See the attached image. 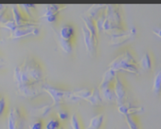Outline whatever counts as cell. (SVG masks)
<instances>
[{"label":"cell","instance_id":"6da1fadb","mask_svg":"<svg viewBox=\"0 0 161 129\" xmlns=\"http://www.w3.org/2000/svg\"><path fill=\"white\" fill-rule=\"evenodd\" d=\"M14 77L16 86L44 83L45 73L40 63L31 56L26 57L21 65L14 70Z\"/></svg>","mask_w":161,"mask_h":129},{"label":"cell","instance_id":"7a4b0ae2","mask_svg":"<svg viewBox=\"0 0 161 129\" xmlns=\"http://www.w3.org/2000/svg\"><path fill=\"white\" fill-rule=\"evenodd\" d=\"M109 68L115 70L116 72L125 71L136 75H139L140 73L136 58L134 57L132 53L128 50L124 51L122 54L115 57L109 63Z\"/></svg>","mask_w":161,"mask_h":129},{"label":"cell","instance_id":"3957f363","mask_svg":"<svg viewBox=\"0 0 161 129\" xmlns=\"http://www.w3.org/2000/svg\"><path fill=\"white\" fill-rule=\"evenodd\" d=\"M105 20L103 26V30L106 33L115 30L123 29L122 17L119 12V9L115 5H107L104 11Z\"/></svg>","mask_w":161,"mask_h":129},{"label":"cell","instance_id":"277c9868","mask_svg":"<svg viewBox=\"0 0 161 129\" xmlns=\"http://www.w3.org/2000/svg\"><path fill=\"white\" fill-rule=\"evenodd\" d=\"M42 87H43L44 92L48 93V95L51 97L52 102H53L52 104H53L54 107H58L63 102L64 99H68L69 98L70 91L56 88V87L50 85L47 82H44Z\"/></svg>","mask_w":161,"mask_h":129},{"label":"cell","instance_id":"5b68a950","mask_svg":"<svg viewBox=\"0 0 161 129\" xmlns=\"http://www.w3.org/2000/svg\"><path fill=\"white\" fill-rule=\"evenodd\" d=\"M7 126L8 129H24L25 118L21 110L17 107H14L9 110L7 115Z\"/></svg>","mask_w":161,"mask_h":129},{"label":"cell","instance_id":"8992f818","mask_svg":"<svg viewBox=\"0 0 161 129\" xmlns=\"http://www.w3.org/2000/svg\"><path fill=\"white\" fill-rule=\"evenodd\" d=\"M136 33V28L132 27L130 30H125V29L115 30V31H111L107 34H109L111 36L110 44L114 45V46H119V45H121V44L129 42L131 39H133L135 37Z\"/></svg>","mask_w":161,"mask_h":129},{"label":"cell","instance_id":"52a82bcc","mask_svg":"<svg viewBox=\"0 0 161 129\" xmlns=\"http://www.w3.org/2000/svg\"><path fill=\"white\" fill-rule=\"evenodd\" d=\"M43 83H37V84H28V85H22L17 87V92L19 95L25 98H35L41 94H43L45 92L42 87Z\"/></svg>","mask_w":161,"mask_h":129},{"label":"cell","instance_id":"ba28073f","mask_svg":"<svg viewBox=\"0 0 161 129\" xmlns=\"http://www.w3.org/2000/svg\"><path fill=\"white\" fill-rule=\"evenodd\" d=\"M39 27L36 25H24V26H17L11 33L10 38L11 39H20L23 37L34 35H39Z\"/></svg>","mask_w":161,"mask_h":129},{"label":"cell","instance_id":"9c48e42d","mask_svg":"<svg viewBox=\"0 0 161 129\" xmlns=\"http://www.w3.org/2000/svg\"><path fill=\"white\" fill-rule=\"evenodd\" d=\"M113 89L116 96V103L118 106H120L125 103L126 100V88L123 84L122 80L119 77V75L116 76L114 83H113Z\"/></svg>","mask_w":161,"mask_h":129},{"label":"cell","instance_id":"30bf717a","mask_svg":"<svg viewBox=\"0 0 161 129\" xmlns=\"http://www.w3.org/2000/svg\"><path fill=\"white\" fill-rule=\"evenodd\" d=\"M82 32H83V36H84V42H85V45L86 48L87 53L90 55L91 57L96 56L97 53V46H98V41H96L92 35L89 33V31L86 29V27L84 26L82 27Z\"/></svg>","mask_w":161,"mask_h":129},{"label":"cell","instance_id":"8fae6325","mask_svg":"<svg viewBox=\"0 0 161 129\" xmlns=\"http://www.w3.org/2000/svg\"><path fill=\"white\" fill-rule=\"evenodd\" d=\"M12 18L14 21L16 27L17 26H24V25H37L34 21L28 19L20 11L18 5L12 6Z\"/></svg>","mask_w":161,"mask_h":129},{"label":"cell","instance_id":"7c38bea8","mask_svg":"<svg viewBox=\"0 0 161 129\" xmlns=\"http://www.w3.org/2000/svg\"><path fill=\"white\" fill-rule=\"evenodd\" d=\"M55 107L53 104H48V105H44L41 107H34L31 110V114L33 118H47L52 111V109Z\"/></svg>","mask_w":161,"mask_h":129},{"label":"cell","instance_id":"4fadbf2b","mask_svg":"<svg viewBox=\"0 0 161 129\" xmlns=\"http://www.w3.org/2000/svg\"><path fill=\"white\" fill-rule=\"evenodd\" d=\"M119 112L122 115H132L136 114V113H142L144 111V107H137V106H134L132 104L129 103H124L120 106L118 107Z\"/></svg>","mask_w":161,"mask_h":129},{"label":"cell","instance_id":"5bb4252c","mask_svg":"<svg viewBox=\"0 0 161 129\" xmlns=\"http://www.w3.org/2000/svg\"><path fill=\"white\" fill-rule=\"evenodd\" d=\"M99 90H100V93H101V96H102V99H103V102L104 101L108 102V103L116 102V96H115L113 85H108V86L101 87V88H99Z\"/></svg>","mask_w":161,"mask_h":129},{"label":"cell","instance_id":"9a60e30c","mask_svg":"<svg viewBox=\"0 0 161 129\" xmlns=\"http://www.w3.org/2000/svg\"><path fill=\"white\" fill-rule=\"evenodd\" d=\"M80 18L85 23V27H86V29L89 31V33L92 35V37L98 41V31L96 28V25H95V21L93 19H91L90 17H88L86 14L85 15H80Z\"/></svg>","mask_w":161,"mask_h":129},{"label":"cell","instance_id":"2e32d148","mask_svg":"<svg viewBox=\"0 0 161 129\" xmlns=\"http://www.w3.org/2000/svg\"><path fill=\"white\" fill-rule=\"evenodd\" d=\"M74 34H75V29H74L73 26L70 24H64L60 28V37L59 38L65 40V41L72 42Z\"/></svg>","mask_w":161,"mask_h":129},{"label":"cell","instance_id":"e0dca14e","mask_svg":"<svg viewBox=\"0 0 161 129\" xmlns=\"http://www.w3.org/2000/svg\"><path fill=\"white\" fill-rule=\"evenodd\" d=\"M66 7L65 6H62L59 4H49L47 5L44 9V12L42 17H47V16H51V15H59V13L64 10Z\"/></svg>","mask_w":161,"mask_h":129},{"label":"cell","instance_id":"ac0fdd59","mask_svg":"<svg viewBox=\"0 0 161 129\" xmlns=\"http://www.w3.org/2000/svg\"><path fill=\"white\" fill-rule=\"evenodd\" d=\"M117 75H118V72H116L113 69H110L109 68L108 70H106L104 72V74H103V77L102 82L100 83L99 88L104 87V86H108V85H113L114 80H115V77H116Z\"/></svg>","mask_w":161,"mask_h":129},{"label":"cell","instance_id":"d6986e66","mask_svg":"<svg viewBox=\"0 0 161 129\" xmlns=\"http://www.w3.org/2000/svg\"><path fill=\"white\" fill-rule=\"evenodd\" d=\"M89 104H91L94 107H99V106H103V101L102 99L101 93H100V90L99 88H94L92 89L91 94L90 96L87 98L86 100Z\"/></svg>","mask_w":161,"mask_h":129},{"label":"cell","instance_id":"ffe728a7","mask_svg":"<svg viewBox=\"0 0 161 129\" xmlns=\"http://www.w3.org/2000/svg\"><path fill=\"white\" fill-rule=\"evenodd\" d=\"M105 5H94L88 9V11L86 12V15L95 21L105 11Z\"/></svg>","mask_w":161,"mask_h":129},{"label":"cell","instance_id":"44dd1931","mask_svg":"<svg viewBox=\"0 0 161 129\" xmlns=\"http://www.w3.org/2000/svg\"><path fill=\"white\" fill-rule=\"evenodd\" d=\"M104 121V115L103 113L97 114L90 119L89 124L86 129H101Z\"/></svg>","mask_w":161,"mask_h":129},{"label":"cell","instance_id":"7402d4cb","mask_svg":"<svg viewBox=\"0 0 161 129\" xmlns=\"http://www.w3.org/2000/svg\"><path fill=\"white\" fill-rule=\"evenodd\" d=\"M139 65L141 69L145 72H149L153 69V60L149 52H145L140 59Z\"/></svg>","mask_w":161,"mask_h":129},{"label":"cell","instance_id":"603a6c76","mask_svg":"<svg viewBox=\"0 0 161 129\" xmlns=\"http://www.w3.org/2000/svg\"><path fill=\"white\" fill-rule=\"evenodd\" d=\"M20 11L22 13L30 20L33 21V16H34V11L36 9V5L34 4H20L18 5Z\"/></svg>","mask_w":161,"mask_h":129},{"label":"cell","instance_id":"cb8c5ba5","mask_svg":"<svg viewBox=\"0 0 161 129\" xmlns=\"http://www.w3.org/2000/svg\"><path fill=\"white\" fill-rule=\"evenodd\" d=\"M153 92L154 94L161 93V69L156 73V76L154 77L153 84Z\"/></svg>","mask_w":161,"mask_h":129},{"label":"cell","instance_id":"d4e9b609","mask_svg":"<svg viewBox=\"0 0 161 129\" xmlns=\"http://www.w3.org/2000/svg\"><path fill=\"white\" fill-rule=\"evenodd\" d=\"M70 126L72 129H83L82 122L77 112H73L70 116Z\"/></svg>","mask_w":161,"mask_h":129},{"label":"cell","instance_id":"484cf974","mask_svg":"<svg viewBox=\"0 0 161 129\" xmlns=\"http://www.w3.org/2000/svg\"><path fill=\"white\" fill-rule=\"evenodd\" d=\"M59 44L62 50L66 54H70L73 50V44L71 41H65V40L59 38Z\"/></svg>","mask_w":161,"mask_h":129},{"label":"cell","instance_id":"4316f807","mask_svg":"<svg viewBox=\"0 0 161 129\" xmlns=\"http://www.w3.org/2000/svg\"><path fill=\"white\" fill-rule=\"evenodd\" d=\"M60 127L61 122L57 118H51L46 123V129H59Z\"/></svg>","mask_w":161,"mask_h":129},{"label":"cell","instance_id":"83f0119b","mask_svg":"<svg viewBox=\"0 0 161 129\" xmlns=\"http://www.w3.org/2000/svg\"><path fill=\"white\" fill-rule=\"evenodd\" d=\"M125 120H126V122L130 129H139L136 121L133 118L132 115H125Z\"/></svg>","mask_w":161,"mask_h":129},{"label":"cell","instance_id":"f1b7e54d","mask_svg":"<svg viewBox=\"0 0 161 129\" xmlns=\"http://www.w3.org/2000/svg\"><path fill=\"white\" fill-rule=\"evenodd\" d=\"M0 27H4L6 29H9L10 32H12L16 27V25H15V23H14V21L13 19H10L9 21H7V22H5V23L0 25Z\"/></svg>","mask_w":161,"mask_h":129},{"label":"cell","instance_id":"f546056e","mask_svg":"<svg viewBox=\"0 0 161 129\" xmlns=\"http://www.w3.org/2000/svg\"><path fill=\"white\" fill-rule=\"evenodd\" d=\"M57 117L59 121H65L69 119V113L64 109H59L57 112Z\"/></svg>","mask_w":161,"mask_h":129},{"label":"cell","instance_id":"4dcf8cb0","mask_svg":"<svg viewBox=\"0 0 161 129\" xmlns=\"http://www.w3.org/2000/svg\"><path fill=\"white\" fill-rule=\"evenodd\" d=\"M43 122L41 120H36L30 124V129H43Z\"/></svg>","mask_w":161,"mask_h":129},{"label":"cell","instance_id":"1f68e13d","mask_svg":"<svg viewBox=\"0 0 161 129\" xmlns=\"http://www.w3.org/2000/svg\"><path fill=\"white\" fill-rule=\"evenodd\" d=\"M6 99L3 96H0V117L4 113L5 109H6Z\"/></svg>","mask_w":161,"mask_h":129},{"label":"cell","instance_id":"d6a6232c","mask_svg":"<svg viewBox=\"0 0 161 129\" xmlns=\"http://www.w3.org/2000/svg\"><path fill=\"white\" fill-rule=\"evenodd\" d=\"M58 16L59 15H51V16H47L45 17V19L48 22V23H54L58 20Z\"/></svg>","mask_w":161,"mask_h":129},{"label":"cell","instance_id":"836d02e7","mask_svg":"<svg viewBox=\"0 0 161 129\" xmlns=\"http://www.w3.org/2000/svg\"><path fill=\"white\" fill-rule=\"evenodd\" d=\"M152 31H153V33L154 35H156L157 37H159V38L161 39V27H154V28L152 29Z\"/></svg>","mask_w":161,"mask_h":129},{"label":"cell","instance_id":"e575fe53","mask_svg":"<svg viewBox=\"0 0 161 129\" xmlns=\"http://www.w3.org/2000/svg\"><path fill=\"white\" fill-rule=\"evenodd\" d=\"M4 65H5V61H4V59L0 57V68H2Z\"/></svg>","mask_w":161,"mask_h":129},{"label":"cell","instance_id":"d590c367","mask_svg":"<svg viewBox=\"0 0 161 129\" xmlns=\"http://www.w3.org/2000/svg\"><path fill=\"white\" fill-rule=\"evenodd\" d=\"M59 129H64V126H61V127H60Z\"/></svg>","mask_w":161,"mask_h":129}]
</instances>
